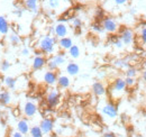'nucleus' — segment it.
<instances>
[{"label":"nucleus","mask_w":146,"mask_h":137,"mask_svg":"<svg viewBox=\"0 0 146 137\" xmlns=\"http://www.w3.org/2000/svg\"><path fill=\"white\" fill-rule=\"evenodd\" d=\"M57 42H58V38H56L55 36L45 35V36H43L38 41L37 47H38V50L42 52L43 54L51 55V54H54L55 53L56 46H57Z\"/></svg>","instance_id":"nucleus-1"},{"label":"nucleus","mask_w":146,"mask_h":137,"mask_svg":"<svg viewBox=\"0 0 146 137\" xmlns=\"http://www.w3.org/2000/svg\"><path fill=\"white\" fill-rule=\"evenodd\" d=\"M126 89H127V86H126V83H125V79H123V78L115 79L112 86L110 88L111 97L115 98V99L120 98L124 94V92L126 91Z\"/></svg>","instance_id":"nucleus-2"},{"label":"nucleus","mask_w":146,"mask_h":137,"mask_svg":"<svg viewBox=\"0 0 146 137\" xmlns=\"http://www.w3.org/2000/svg\"><path fill=\"white\" fill-rule=\"evenodd\" d=\"M101 25L105 29V32L109 34H115L118 31V23L112 17H105L101 20Z\"/></svg>","instance_id":"nucleus-3"},{"label":"nucleus","mask_w":146,"mask_h":137,"mask_svg":"<svg viewBox=\"0 0 146 137\" xmlns=\"http://www.w3.org/2000/svg\"><path fill=\"white\" fill-rule=\"evenodd\" d=\"M101 112L104 116L108 117L110 119H116L117 116H118V109L116 107V104L111 102L106 103L102 108H101Z\"/></svg>","instance_id":"nucleus-4"},{"label":"nucleus","mask_w":146,"mask_h":137,"mask_svg":"<svg viewBox=\"0 0 146 137\" xmlns=\"http://www.w3.org/2000/svg\"><path fill=\"white\" fill-rule=\"evenodd\" d=\"M57 76H58V75H57V73H56L55 71H50V70H47V71H45V72L43 73L42 80H43V82H44L45 84H47V86H53L57 83Z\"/></svg>","instance_id":"nucleus-5"},{"label":"nucleus","mask_w":146,"mask_h":137,"mask_svg":"<svg viewBox=\"0 0 146 137\" xmlns=\"http://www.w3.org/2000/svg\"><path fill=\"white\" fill-rule=\"evenodd\" d=\"M37 111H38L37 104L35 102H33V101H31V100L26 101V102L24 103V106H23V112L28 118L34 117L37 114Z\"/></svg>","instance_id":"nucleus-6"},{"label":"nucleus","mask_w":146,"mask_h":137,"mask_svg":"<svg viewBox=\"0 0 146 137\" xmlns=\"http://www.w3.org/2000/svg\"><path fill=\"white\" fill-rule=\"evenodd\" d=\"M58 102H60V92L57 89H53L46 96V103L50 108H55Z\"/></svg>","instance_id":"nucleus-7"},{"label":"nucleus","mask_w":146,"mask_h":137,"mask_svg":"<svg viewBox=\"0 0 146 137\" xmlns=\"http://www.w3.org/2000/svg\"><path fill=\"white\" fill-rule=\"evenodd\" d=\"M46 63H47V59L43 54L35 55V57L33 59V62H32V68H33V71H40L46 67Z\"/></svg>","instance_id":"nucleus-8"},{"label":"nucleus","mask_w":146,"mask_h":137,"mask_svg":"<svg viewBox=\"0 0 146 137\" xmlns=\"http://www.w3.org/2000/svg\"><path fill=\"white\" fill-rule=\"evenodd\" d=\"M119 38L121 39V42L124 43V45L128 46V45H130V44L134 42V39H135V34H134V32H133L131 29H129V28H124V29L120 31Z\"/></svg>","instance_id":"nucleus-9"},{"label":"nucleus","mask_w":146,"mask_h":137,"mask_svg":"<svg viewBox=\"0 0 146 137\" xmlns=\"http://www.w3.org/2000/svg\"><path fill=\"white\" fill-rule=\"evenodd\" d=\"M39 127L40 129L43 130L44 135H47V134H51L54 129V120L50 117H45L40 120L39 122Z\"/></svg>","instance_id":"nucleus-10"},{"label":"nucleus","mask_w":146,"mask_h":137,"mask_svg":"<svg viewBox=\"0 0 146 137\" xmlns=\"http://www.w3.org/2000/svg\"><path fill=\"white\" fill-rule=\"evenodd\" d=\"M68 34H69V26L65 23L60 21L54 26V36L56 38L65 37L68 36Z\"/></svg>","instance_id":"nucleus-11"},{"label":"nucleus","mask_w":146,"mask_h":137,"mask_svg":"<svg viewBox=\"0 0 146 137\" xmlns=\"http://www.w3.org/2000/svg\"><path fill=\"white\" fill-rule=\"evenodd\" d=\"M73 45V41L70 36H65V37H62V38H58V42H57V46L62 50V51L66 52L70 50V47Z\"/></svg>","instance_id":"nucleus-12"},{"label":"nucleus","mask_w":146,"mask_h":137,"mask_svg":"<svg viewBox=\"0 0 146 137\" xmlns=\"http://www.w3.org/2000/svg\"><path fill=\"white\" fill-rule=\"evenodd\" d=\"M92 92H93V94L97 96V97H102V96L106 94L107 90H106V86H104L102 82L97 81V82H94V83L92 84Z\"/></svg>","instance_id":"nucleus-13"},{"label":"nucleus","mask_w":146,"mask_h":137,"mask_svg":"<svg viewBox=\"0 0 146 137\" xmlns=\"http://www.w3.org/2000/svg\"><path fill=\"white\" fill-rule=\"evenodd\" d=\"M29 129H31V126H29V122L26 118H23V119L18 120L17 122V130L19 133H21L23 135H27L29 133Z\"/></svg>","instance_id":"nucleus-14"},{"label":"nucleus","mask_w":146,"mask_h":137,"mask_svg":"<svg viewBox=\"0 0 146 137\" xmlns=\"http://www.w3.org/2000/svg\"><path fill=\"white\" fill-rule=\"evenodd\" d=\"M38 1L39 0H24V7L33 13V14H37L38 13Z\"/></svg>","instance_id":"nucleus-15"},{"label":"nucleus","mask_w":146,"mask_h":137,"mask_svg":"<svg viewBox=\"0 0 146 137\" xmlns=\"http://www.w3.org/2000/svg\"><path fill=\"white\" fill-rule=\"evenodd\" d=\"M65 71L69 75L71 76H75L80 73V67L75 63V62H69L66 64V68H65Z\"/></svg>","instance_id":"nucleus-16"},{"label":"nucleus","mask_w":146,"mask_h":137,"mask_svg":"<svg viewBox=\"0 0 146 137\" xmlns=\"http://www.w3.org/2000/svg\"><path fill=\"white\" fill-rule=\"evenodd\" d=\"M57 86L60 89H68L71 86V80L68 75H58L57 76Z\"/></svg>","instance_id":"nucleus-17"},{"label":"nucleus","mask_w":146,"mask_h":137,"mask_svg":"<svg viewBox=\"0 0 146 137\" xmlns=\"http://www.w3.org/2000/svg\"><path fill=\"white\" fill-rule=\"evenodd\" d=\"M51 60L52 61H54L55 64L60 68V67H62L65 62H66V57H65V53L64 52H58V53H56L54 54L52 57H51Z\"/></svg>","instance_id":"nucleus-18"},{"label":"nucleus","mask_w":146,"mask_h":137,"mask_svg":"<svg viewBox=\"0 0 146 137\" xmlns=\"http://www.w3.org/2000/svg\"><path fill=\"white\" fill-rule=\"evenodd\" d=\"M11 102V94L7 90L0 91V104L1 106H8Z\"/></svg>","instance_id":"nucleus-19"},{"label":"nucleus","mask_w":146,"mask_h":137,"mask_svg":"<svg viewBox=\"0 0 146 137\" xmlns=\"http://www.w3.org/2000/svg\"><path fill=\"white\" fill-rule=\"evenodd\" d=\"M9 29H10V26L7 18L5 16H0V34L7 35L9 33Z\"/></svg>","instance_id":"nucleus-20"},{"label":"nucleus","mask_w":146,"mask_h":137,"mask_svg":"<svg viewBox=\"0 0 146 137\" xmlns=\"http://www.w3.org/2000/svg\"><path fill=\"white\" fill-rule=\"evenodd\" d=\"M68 54H69V56H70L71 59L76 60V59H79L80 55H81V50H80V47H79L78 45H74V44H73L72 46L70 47V50L68 51Z\"/></svg>","instance_id":"nucleus-21"},{"label":"nucleus","mask_w":146,"mask_h":137,"mask_svg":"<svg viewBox=\"0 0 146 137\" xmlns=\"http://www.w3.org/2000/svg\"><path fill=\"white\" fill-rule=\"evenodd\" d=\"M3 83H5V86H7L8 89L14 90L17 86V79L16 78H13V76H6L3 79Z\"/></svg>","instance_id":"nucleus-22"},{"label":"nucleus","mask_w":146,"mask_h":137,"mask_svg":"<svg viewBox=\"0 0 146 137\" xmlns=\"http://www.w3.org/2000/svg\"><path fill=\"white\" fill-rule=\"evenodd\" d=\"M29 136L31 137H43L44 136V133L43 130L40 129L39 125H35V126H32L31 129H29Z\"/></svg>","instance_id":"nucleus-23"},{"label":"nucleus","mask_w":146,"mask_h":137,"mask_svg":"<svg viewBox=\"0 0 146 137\" xmlns=\"http://www.w3.org/2000/svg\"><path fill=\"white\" fill-rule=\"evenodd\" d=\"M8 41H9V43L13 45V46H17L19 45V43H20V37H19V35L17 33H10L9 36H8Z\"/></svg>","instance_id":"nucleus-24"},{"label":"nucleus","mask_w":146,"mask_h":137,"mask_svg":"<svg viewBox=\"0 0 146 137\" xmlns=\"http://www.w3.org/2000/svg\"><path fill=\"white\" fill-rule=\"evenodd\" d=\"M91 31L96 34H102L105 32V29H104V27L101 25V21H98V20L94 21L91 25Z\"/></svg>","instance_id":"nucleus-25"},{"label":"nucleus","mask_w":146,"mask_h":137,"mask_svg":"<svg viewBox=\"0 0 146 137\" xmlns=\"http://www.w3.org/2000/svg\"><path fill=\"white\" fill-rule=\"evenodd\" d=\"M110 41H111V44H112L116 49H123V47H124V43L121 42V39L119 38V36L112 35L111 38H110Z\"/></svg>","instance_id":"nucleus-26"},{"label":"nucleus","mask_w":146,"mask_h":137,"mask_svg":"<svg viewBox=\"0 0 146 137\" xmlns=\"http://www.w3.org/2000/svg\"><path fill=\"white\" fill-rule=\"evenodd\" d=\"M46 3L51 10H56L61 7V0H47Z\"/></svg>","instance_id":"nucleus-27"},{"label":"nucleus","mask_w":146,"mask_h":137,"mask_svg":"<svg viewBox=\"0 0 146 137\" xmlns=\"http://www.w3.org/2000/svg\"><path fill=\"white\" fill-rule=\"evenodd\" d=\"M71 24H72V27L74 29H80L82 27V20L79 17H73L71 19Z\"/></svg>","instance_id":"nucleus-28"},{"label":"nucleus","mask_w":146,"mask_h":137,"mask_svg":"<svg viewBox=\"0 0 146 137\" xmlns=\"http://www.w3.org/2000/svg\"><path fill=\"white\" fill-rule=\"evenodd\" d=\"M125 74L127 78H136L137 76V70L135 68H128L125 71Z\"/></svg>","instance_id":"nucleus-29"},{"label":"nucleus","mask_w":146,"mask_h":137,"mask_svg":"<svg viewBox=\"0 0 146 137\" xmlns=\"http://www.w3.org/2000/svg\"><path fill=\"white\" fill-rule=\"evenodd\" d=\"M94 16H96V19L97 20H102L105 18V10L102 8H97L96 9V13H94Z\"/></svg>","instance_id":"nucleus-30"},{"label":"nucleus","mask_w":146,"mask_h":137,"mask_svg":"<svg viewBox=\"0 0 146 137\" xmlns=\"http://www.w3.org/2000/svg\"><path fill=\"white\" fill-rule=\"evenodd\" d=\"M125 83H126V86L127 88H133V86H136V83H137V80H136V78H125Z\"/></svg>","instance_id":"nucleus-31"},{"label":"nucleus","mask_w":146,"mask_h":137,"mask_svg":"<svg viewBox=\"0 0 146 137\" xmlns=\"http://www.w3.org/2000/svg\"><path fill=\"white\" fill-rule=\"evenodd\" d=\"M128 63L127 61H125V60H118V61H116L115 62V67H117V68H128Z\"/></svg>","instance_id":"nucleus-32"},{"label":"nucleus","mask_w":146,"mask_h":137,"mask_svg":"<svg viewBox=\"0 0 146 137\" xmlns=\"http://www.w3.org/2000/svg\"><path fill=\"white\" fill-rule=\"evenodd\" d=\"M138 38L142 41L143 44L146 45V26H143L139 31V35H138Z\"/></svg>","instance_id":"nucleus-33"},{"label":"nucleus","mask_w":146,"mask_h":137,"mask_svg":"<svg viewBox=\"0 0 146 137\" xmlns=\"http://www.w3.org/2000/svg\"><path fill=\"white\" fill-rule=\"evenodd\" d=\"M46 68H47V70H50V71H57L58 67L55 64L54 61H52V60L50 59V60H47V63H46Z\"/></svg>","instance_id":"nucleus-34"},{"label":"nucleus","mask_w":146,"mask_h":137,"mask_svg":"<svg viewBox=\"0 0 146 137\" xmlns=\"http://www.w3.org/2000/svg\"><path fill=\"white\" fill-rule=\"evenodd\" d=\"M11 67V64H10V62L9 61H7V60H5V61H2L1 62V65H0V70L2 71V72H7L9 68Z\"/></svg>","instance_id":"nucleus-35"},{"label":"nucleus","mask_w":146,"mask_h":137,"mask_svg":"<svg viewBox=\"0 0 146 137\" xmlns=\"http://www.w3.org/2000/svg\"><path fill=\"white\" fill-rule=\"evenodd\" d=\"M24 10H25V9H24L23 7H17V8L15 9V11H14V14H15V15H16L17 17L20 18V17H21V16H23V14H24Z\"/></svg>","instance_id":"nucleus-36"},{"label":"nucleus","mask_w":146,"mask_h":137,"mask_svg":"<svg viewBox=\"0 0 146 137\" xmlns=\"http://www.w3.org/2000/svg\"><path fill=\"white\" fill-rule=\"evenodd\" d=\"M113 2L116 6H126L129 0H113Z\"/></svg>","instance_id":"nucleus-37"},{"label":"nucleus","mask_w":146,"mask_h":137,"mask_svg":"<svg viewBox=\"0 0 146 137\" xmlns=\"http://www.w3.org/2000/svg\"><path fill=\"white\" fill-rule=\"evenodd\" d=\"M20 54H21L23 56H28V55L31 54V51H29V49H28V47H24V49H21Z\"/></svg>","instance_id":"nucleus-38"},{"label":"nucleus","mask_w":146,"mask_h":137,"mask_svg":"<svg viewBox=\"0 0 146 137\" xmlns=\"http://www.w3.org/2000/svg\"><path fill=\"white\" fill-rule=\"evenodd\" d=\"M102 137H117L115 133H111V132H108V133H105Z\"/></svg>","instance_id":"nucleus-39"},{"label":"nucleus","mask_w":146,"mask_h":137,"mask_svg":"<svg viewBox=\"0 0 146 137\" xmlns=\"http://www.w3.org/2000/svg\"><path fill=\"white\" fill-rule=\"evenodd\" d=\"M11 137H24V135L17 130V132H14V133L11 134Z\"/></svg>","instance_id":"nucleus-40"},{"label":"nucleus","mask_w":146,"mask_h":137,"mask_svg":"<svg viewBox=\"0 0 146 137\" xmlns=\"http://www.w3.org/2000/svg\"><path fill=\"white\" fill-rule=\"evenodd\" d=\"M142 78H143V80H144V81H146V70L143 71V73H142Z\"/></svg>","instance_id":"nucleus-41"},{"label":"nucleus","mask_w":146,"mask_h":137,"mask_svg":"<svg viewBox=\"0 0 146 137\" xmlns=\"http://www.w3.org/2000/svg\"><path fill=\"white\" fill-rule=\"evenodd\" d=\"M143 67L146 68V57H145V60H144V62H143Z\"/></svg>","instance_id":"nucleus-42"},{"label":"nucleus","mask_w":146,"mask_h":137,"mask_svg":"<svg viewBox=\"0 0 146 137\" xmlns=\"http://www.w3.org/2000/svg\"><path fill=\"white\" fill-rule=\"evenodd\" d=\"M0 116H1V110H0Z\"/></svg>","instance_id":"nucleus-43"}]
</instances>
